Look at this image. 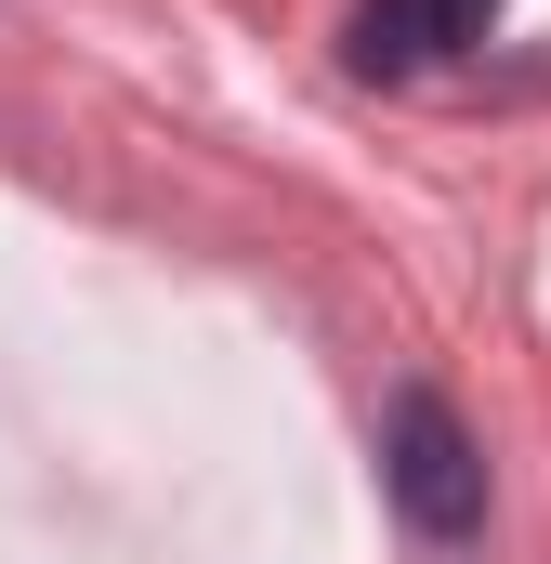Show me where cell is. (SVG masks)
<instances>
[{
    "label": "cell",
    "instance_id": "cell-1",
    "mask_svg": "<svg viewBox=\"0 0 551 564\" xmlns=\"http://www.w3.org/2000/svg\"><path fill=\"white\" fill-rule=\"evenodd\" d=\"M381 473H395V512H408L420 539H473V525H486V446L460 433L446 394H395Z\"/></svg>",
    "mask_w": 551,
    "mask_h": 564
},
{
    "label": "cell",
    "instance_id": "cell-2",
    "mask_svg": "<svg viewBox=\"0 0 551 564\" xmlns=\"http://www.w3.org/2000/svg\"><path fill=\"white\" fill-rule=\"evenodd\" d=\"M420 53H433V0H355V26H342L355 79H408Z\"/></svg>",
    "mask_w": 551,
    "mask_h": 564
},
{
    "label": "cell",
    "instance_id": "cell-3",
    "mask_svg": "<svg viewBox=\"0 0 551 564\" xmlns=\"http://www.w3.org/2000/svg\"><path fill=\"white\" fill-rule=\"evenodd\" d=\"M499 13H512V0H433V53H473Z\"/></svg>",
    "mask_w": 551,
    "mask_h": 564
}]
</instances>
